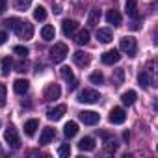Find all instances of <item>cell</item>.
<instances>
[{
	"label": "cell",
	"mask_w": 158,
	"mask_h": 158,
	"mask_svg": "<svg viewBox=\"0 0 158 158\" xmlns=\"http://www.w3.org/2000/svg\"><path fill=\"white\" fill-rule=\"evenodd\" d=\"M67 54H69V48H67L65 43H56V45L50 48V60H52L54 63L63 61V60L67 58Z\"/></svg>",
	"instance_id": "1"
},
{
	"label": "cell",
	"mask_w": 158,
	"mask_h": 158,
	"mask_svg": "<svg viewBox=\"0 0 158 158\" xmlns=\"http://www.w3.org/2000/svg\"><path fill=\"white\" fill-rule=\"evenodd\" d=\"M119 50L128 54V56H136L138 52V45H136V39L130 37V35H125L121 41H119Z\"/></svg>",
	"instance_id": "2"
},
{
	"label": "cell",
	"mask_w": 158,
	"mask_h": 158,
	"mask_svg": "<svg viewBox=\"0 0 158 158\" xmlns=\"http://www.w3.org/2000/svg\"><path fill=\"white\" fill-rule=\"evenodd\" d=\"M76 101L78 102H84V104H95V102L101 101V95L95 89H82L80 93H78V99Z\"/></svg>",
	"instance_id": "3"
},
{
	"label": "cell",
	"mask_w": 158,
	"mask_h": 158,
	"mask_svg": "<svg viewBox=\"0 0 158 158\" xmlns=\"http://www.w3.org/2000/svg\"><path fill=\"white\" fill-rule=\"evenodd\" d=\"M15 32H17V35H19L21 39L28 41V39H32V37H34V24H30L28 21H21V23L17 24Z\"/></svg>",
	"instance_id": "4"
},
{
	"label": "cell",
	"mask_w": 158,
	"mask_h": 158,
	"mask_svg": "<svg viewBox=\"0 0 158 158\" xmlns=\"http://www.w3.org/2000/svg\"><path fill=\"white\" fill-rule=\"evenodd\" d=\"M78 117H80V121L84 125H88V127H93V125H97L101 121V115L97 112H93V110H84V112L78 114Z\"/></svg>",
	"instance_id": "5"
},
{
	"label": "cell",
	"mask_w": 158,
	"mask_h": 158,
	"mask_svg": "<svg viewBox=\"0 0 158 158\" xmlns=\"http://www.w3.org/2000/svg\"><path fill=\"white\" fill-rule=\"evenodd\" d=\"M4 139L8 141V145H10L11 149H19V147H21V139H19V134H17V130H15L13 127H10V128L4 132Z\"/></svg>",
	"instance_id": "6"
},
{
	"label": "cell",
	"mask_w": 158,
	"mask_h": 158,
	"mask_svg": "<svg viewBox=\"0 0 158 158\" xmlns=\"http://www.w3.org/2000/svg\"><path fill=\"white\" fill-rule=\"evenodd\" d=\"M60 95H61L60 86H58V84H48V86H47V89H45V93H43V99H45L47 102H50V101L60 99Z\"/></svg>",
	"instance_id": "7"
},
{
	"label": "cell",
	"mask_w": 158,
	"mask_h": 158,
	"mask_svg": "<svg viewBox=\"0 0 158 158\" xmlns=\"http://www.w3.org/2000/svg\"><path fill=\"white\" fill-rule=\"evenodd\" d=\"M125 119H127V114H125V110L119 108V106H115V108L110 112V115H108V121L114 123V125H121V123H125Z\"/></svg>",
	"instance_id": "8"
},
{
	"label": "cell",
	"mask_w": 158,
	"mask_h": 158,
	"mask_svg": "<svg viewBox=\"0 0 158 158\" xmlns=\"http://www.w3.org/2000/svg\"><path fill=\"white\" fill-rule=\"evenodd\" d=\"M101 60H102L104 65H114V63H117V61L121 60V54H119L117 48H112V50H106Z\"/></svg>",
	"instance_id": "9"
},
{
	"label": "cell",
	"mask_w": 158,
	"mask_h": 158,
	"mask_svg": "<svg viewBox=\"0 0 158 158\" xmlns=\"http://www.w3.org/2000/svg\"><path fill=\"white\" fill-rule=\"evenodd\" d=\"M65 112H67L65 104H58L56 108H50V110L47 112V117H48L50 121H60V119L65 115Z\"/></svg>",
	"instance_id": "10"
},
{
	"label": "cell",
	"mask_w": 158,
	"mask_h": 158,
	"mask_svg": "<svg viewBox=\"0 0 158 158\" xmlns=\"http://www.w3.org/2000/svg\"><path fill=\"white\" fill-rule=\"evenodd\" d=\"M73 60H74V63L78 65V67H88L89 65V61H91V58H89V54H86V52H82V50H76L74 54H73Z\"/></svg>",
	"instance_id": "11"
},
{
	"label": "cell",
	"mask_w": 158,
	"mask_h": 158,
	"mask_svg": "<svg viewBox=\"0 0 158 158\" xmlns=\"http://www.w3.org/2000/svg\"><path fill=\"white\" fill-rule=\"evenodd\" d=\"M76 28H78V23H76V21H73V19H65V21L61 23V32H63V35H65V37L73 35V34L76 32Z\"/></svg>",
	"instance_id": "12"
},
{
	"label": "cell",
	"mask_w": 158,
	"mask_h": 158,
	"mask_svg": "<svg viewBox=\"0 0 158 158\" xmlns=\"http://www.w3.org/2000/svg\"><path fill=\"white\" fill-rule=\"evenodd\" d=\"M61 78L69 82V91H74L76 89V80H74V74L69 67H61Z\"/></svg>",
	"instance_id": "13"
},
{
	"label": "cell",
	"mask_w": 158,
	"mask_h": 158,
	"mask_svg": "<svg viewBox=\"0 0 158 158\" xmlns=\"http://www.w3.org/2000/svg\"><path fill=\"white\" fill-rule=\"evenodd\" d=\"M13 89H15V93L24 95V93L30 89V82H28V80H24V78H17V80L13 82Z\"/></svg>",
	"instance_id": "14"
},
{
	"label": "cell",
	"mask_w": 158,
	"mask_h": 158,
	"mask_svg": "<svg viewBox=\"0 0 158 158\" xmlns=\"http://www.w3.org/2000/svg\"><path fill=\"white\" fill-rule=\"evenodd\" d=\"M54 136H56L54 128L45 127V128H43V132H41V136H39V143H41V145H47V143H50V141L54 139Z\"/></svg>",
	"instance_id": "15"
},
{
	"label": "cell",
	"mask_w": 158,
	"mask_h": 158,
	"mask_svg": "<svg viewBox=\"0 0 158 158\" xmlns=\"http://www.w3.org/2000/svg\"><path fill=\"white\" fill-rule=\"evenodd\" d=\"M97 39H99L101 43H110V41L114 39V34H112L110 28H99V30H97Z\"/></svg>",
	"instance_id": "16"
},
{
	"label": "cell",
	"mask_w": 158,
	"mask_h": 158,
	"mask_svg": "<svg viewBox=\"0 0 158 158\" xmlns=\"http://www.w3.org/2000/svg\"><path fill=\"white\" fill-rule=\"evenodd\" d=\"M37 128H39V121H37V119H28V121L24 123V134L30 136V138L35 134Z\"/></svg>",
	"instance_id": "17"
},
{
	"label": "cell",
	"mask_w": 158,
	"mask_h": 158,
	"mask_svg": "<svg viewBox=\"0 0 158 158\" xmlns=\"http://www.w3.org/2000/svg\"><path fill=\"white\" fill-rule=\"evenodd\" d=\"M78 149L80 151H93L95 149V139L91 136H86L80 139V143H78Z\"/></svg>",
	"instance_id": "18"
},
{
	"label": "cell",
	"mask_w": 158,
	"mask_h": 158,
	"mask_svg": "<svg viewBox=\"0 0 158 158\" xmlns=\"http://www.w3.org/2000/svg\"><path fill=\"white\" fill-rule=\"evenodd\" d=\"M41 37H43L45 41H52V39L56 37V30H54V26L45 24V26L41 28Z\"/></svg>",
	"instance_id": "19"
},
{
	"label": "cell",
	"mask_w": 158,
	"mask_h": 158,
	"mask_svg": "<svg viewBox=\"0 0 158 158\" xmlns=\"http://www.w3.org/2000/svg\"><path fill=\"white\" fill-rule=\"evenodd\" d=\"M106 21H108V24L119 26V24H121V15H119V11H115V10H110V11L106 13Z\"/></svg>",
	"instance_id": "20"
},
{
	"label": "cell",
	"mask_w": 158,
	"mask_h": 158,
	"mask_svg": "<svg viewBox=\"0 0 158 158\" xmlns=\"http://www.w3.org/2000/svg\"><path fill=\"white\" fill-rule=\"evenodd\" d=\"M136 91L134 89H128V91H125L123 95H121V102L125 104V106H130V104H134V101H136Z\"/></svg>",
	"instance_id": "21"
},
{
	"label": "cell",
	"mask_w": 158,
	"mask_h": 158,
	"mask_svg": "<svg viewBox=\"0 0 158 158\" xmlns=\"http://www.w3.org/2000/svg\"><path fill=\"white\" fill-rule=\"evenodd\" d=\"M76 132H78V125H76L74 121H69V123L63 127V134H65V138H74Z\"/></svg>",
	"instance_id": "22"
},
{
	"label": "cell",
	"mask_w": 158,
	"mask_h": 158,
	"mask_svg": "<svg viewBox=\"0 0 158 158\" xmlns=\"http://www.w3.org/2000/svg\"><path fill=\"white\" fill-rule=\"evenodd\" d=\"M99 21H101V10H99V8H93V10L89 11L88 24H89V26H97V24H99Z\"/></svg>",
	"instance_id": "23"
},
{
	"label": "cell",
	"mask_w": 158,
	"mask_h": 158,
	"mask_svg": "<svg viewBox=\"0 0 158 158\" xmlns=\"http://www.w3.org/2000/svg\"><path fill=\"white\" fill-rule=\"evenodd\" d=\"M125 10H127V13L130 17H138V4H136V0H127Z\"/></svg>",
	"instance_id": "24"
},
{
	"label": "cell",
	"mask_w": 158,
	"mask_h": 158,
	"mask_svg": "<svg viewBox=\"0 0 158 158\" xmlns=\"http://www.w3.org/2000/svg\"><path fill=\"white\" fill-rule=\"evenodd\" d=\"M76 45H88V41H89V32L88 30H80V32H78V35H76Z\"/></svg>",
	"instance_id": "25"
},
{
	"label": "cell",
	"mask_w": 158,
	"mask_h": 158,
	"mask_svg": "<svg viewBox=\"0 0 158 158\" xmlns=\"http://www.w3.org/2000/svg\"><path fill=\"white\" fill-rule=\"evenodd\" d=\"M32 4V0H13V8L17 11H26Z\"/></svg>",
	"instance_id": "26"
},
{
	"label": "cell",
	"mask_w": 158,
	"mask_h": 158,
	"mask_svg": "<svg viewBox=\"0 0 158 158\" xmlns=\"http://www.w3.org/2000/svg\"><path fill=\"white\" fill-rule=\"evenodd\" d=\"M11 65H13V61H11V58H8V56H4L2 58V76H8L10 74V71H11Z\"/></svg>",
	"instance_id": "27"
},
{
	"label": "cell",
	"mask_w": 158,
	"mask_h": 158,
	"mask_svg": "<svg viewBox=\"0 0 158 158\" xmlns=\"http://www.w3.org/2000/svg\"><path fill=\"white\" fill-rule=\"evenodd\" d=\"M34 19H35V21H45V19H47V10H45V6H37V8L34 10Z\"/></svg>",
	"instance_id": "28"
},
{
	"label": "cell",
	"mask_w": 158,
	"mask_h": 158,
	"mask_svg": "<svg viewBox=\"0 0 158 158\" xmlns=\"http://www.w3.org/2000/svg\"><path fill=\"white\" fill-rule=\"evenodd\" d=\"M117 147H119V143L115 141V138H108V136H106V145H104V149H106L108 152H114V151H117Z\"/></svg>",
	"instance_id": "29"
},
{
	"label": "cell",
	"mask_w": 158,
	"mask_h": 158,
	"mask_svg": "<svg viewBox=\"0 0 158 158\" xmlns=\"http://www.w3.org/2000/svg\"><path fill=\"white\" fill-rule=\"evenodd\" d=\"M89 82H91V84H102V82H104V74L99 73V71L91 73V74H89Z\"/></svg>",
	"instance_id": "30"
},
{
	"label": "cell",
	"mask_w": 158,
	"mask_h": 158,
	"mask_svg": "<svg viewBox=\"0 0 158 158\" xmlns=\"http://www.w3.org/2000/svg\"><path fill=\"white\" fill-rule=\"evenodd\" d=\"M138 84H139L141 88H149V86H151L149 76H147V73H145V71H141V73L138 74Z\"/></svg>",
	"instance_id": "31"
},
{
	"label": "cell",
	"mask_w": 158,
	"mask_h": 158,
	"mask_svg": "<svg viewBox=\"0 0 158 158\" xmlns=\"http://www.w3.org/2000/svg\"><path fill=\"white\" fill-rule=\"evenodd\" d=\"M58 154H60V156H63V158H67V156L71 154V145H69V143H63V145H60V149H58Z\"/></svg>",
	"instance_id": "32"
},
{
	"label": "cell",
	"mask_w": 158,
	"mask_h": 158,
	"mask_svg": "<svg viewBox=\"0 0 158 158\" xmlns=\"http://www.w3.org/2000/svg\"><path fill=\"white\" fill-rule=\"evenodd\" d=\"M19 23H21V19H17V17H11V19H6V21H4L6 28H11V30H15Z\"/></svg>",
	"instance_id": "33"
},
{
	"label": "cell",
	"mask_w": 158,
	"mask_h": 158,
	"mask_svg": "<svg viewBox=\"0 0 158 158\" xmlns=\"http://www.w3.org/2000/svg\"><path fill=\"white\" fill-rule=\"evenodd\" d=\"M13 52H15L17 56H21V58H26V56H28V48L23 47V45H17V47L13 48Z\"/></svg>",
	"instance_id": "34"
},
{
	"label": "cell",
	"mask_w": 158,
	"mask_h": 158,
	"mask_svg": "<svg viewBox=\"0 0 158 158\" xmlns=\"http://www.w3.org/2000/svg\"><path fill=\"white\" fill-rule=\"evenodd\" d=\"M6 104V86L0 84V108Z\"/></svg>",
	"instance_id": "35"
},
{
	"label": "cell",
	"mask_w": 158,
	"mask_h": 158,
	"mask_svg": "<svg viewBox=\"0 0 158 158\" xmlns=\"http://www.w3.org/2000/svg\"><path fill=\"white\" fill-rule=\"evenodd\" d=\"M114 80H115V86L123 84V69H117V71H115V76H114Z\"/></svg>",
	"instance_id": "36"
},
{
	"label": "cell",
	"mask_w": 158,
	"mask_h": 158,
	"mask_svg": "<svg viewBox=\"0 0 158 158\" xmlns=\"http://www.w3.org/2000/svg\"><path fill=\"white\" fill-rule=\"evenodd\" d=\"M15 71H19V73H24V71H28V61H19V63L15 65Z\"/></svg>",
	"instance_id": "37"
},
{
	"label": "cell",
	"mask_w": 158,
	"mask_h": 158,
	"mask_svg": "<svg viewBox=\"0 0 158 158\" xmlns=\"http://www.w3.org/2000/svg\"><path fill=\"white\" fill-rule=\"evenodd\" d=\"M8 10V0H0V13H4Z\"/></svg>",
	"instance_id": "38"
},
{
	"label": "cell",
	"mask_w": 158,
	"mask_h": 158,
	"mask_svg": "<svg viewBox=\"0 0 158 158\" xmlns=\"http://www.w3.org/2000/svg\"><path fill=\"white\" fill-rule=\"evenodd\" d=\"M8 41V34L6 32H0V45H4Z\"/></svg>",
	"instance_id": "39"
}]
</instances>
